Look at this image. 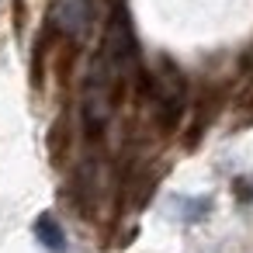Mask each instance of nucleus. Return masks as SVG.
Returning <instances> with one entry per match:
<instances>
[{
  "label": "nucleus",
  "mask_w": 253,
  "mask_h": 253,
  "mask_svg": "<svg viewBox=\"0 0 253 253\" xmlns=\"http://www.w3.org/2000/svg\"><path fill=\"white\" fill-rule=\"evenodd\" d=\"M94 70L115 87V94L139 73V42H135V32H132L125 11H118L108 21L104 45H101V56L94 59Z\"/></svg>",
  "instance_id": "1"
},
{
  "label": "nucleus",
  "mask_w": 253,
  "mask_h": 253,
  "mask_svg": "<svg viewBox=\"0 0 253 253\" xmlns=\"http://www.w3.org/2000/svg\"><path fill=\"white\" fill-rule=\"evenodd\" d=\"M146 108L163 132H173L187 111V80L173 63H160L146 77Z\"/></svg>",
  "instance_id": "2"
},
{
  "label": "nucleus",
  "mask_w": 253,
  "mask_h": 253,
  "mask_svg": "<svg viewBox=\"0 0 253 253\" xmlns=\"http://www.w3.org/2000/svg\"><path fill=\"white\" fill-rule=\"evenodd\" d=\"M49 21L56 28V35L63 39H87L94 21H97V7L94 0H52V11H49Z\"/></svg>",
  "instance_id": "3"
},
{
  "label": "nucleus",
  "mask_w": 253,
  "mask_h": 253,
  "mask_svg": "<svg viewBox=\"0 0 253 253\" xmlns=\"http://www.w3.org/2000/svg\"><path fill=\"white\" fill-rule=\"evenodd\" d=\"M35 239L49 250V253H66V232H63V225L45 211V215H39V222H35Z\"/></svg>",
  "instance_id": "4"
},
{
  "label": "nucleus",
  "mask_w": 253,
  "mask_h": 253,
  "mask_svg": "<svg viewBox=\"0 0 253 253\" xmlns=\"http://www.w3.org/2000/svg\"><path fill=\"white\" fill-rule=\"evenodd\" d=\"M205 211H208V198H201V201H184V218H187V222H198Z\"/></svg>",
  "instance_id": "5"
}]
</instances>
